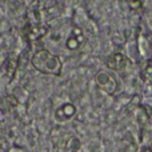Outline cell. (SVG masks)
Here are the masks:
<instances>
[{
  "label": "cell",
  "instance_id": "1",
  "mask_svg": "<svg viewBox=\"0 0 152 152\" xmlns=\"http://www.w3.org/2000/svg\"><path fill=\"white\" fill-rule=\"evenodd\" d=\"M31 63L36 71L45 75L59 76L61 72V68H63L60 58H58L56 55H52L47 50L36 51L31 59Z\"/></svg>",
  "mask_w": 152,
  "mask_h": 152
},
{
  "label": "cell",
  "instance_id": "2",
  "mask_svg": "<svg viewBox=\"0 0 152 152\" xmlns=\"http://www.w3.org/2000/svg\"><path fill=\"white\" fill-rule=\"evenodd\" d=\"M107 67L118 72H128L132 67V63L126 55L123 53H112L107 58Z\"/></svg>",
  "mask_w": 152,
  "mask_h": 152
},
{
  "label": "cell",
  "instance_id": "3",
  "mask_svg": "<svg viewBox=\"0 0 152 152\" xmlns=\"http://www.w3.org/2000/svg\"><path fill=\"white\" fill-rule=\"evenodd\" d=\"M95 80H96V84L99 86V88L103 89L105 94L113 95L118 91V81H116V79L113 77L110 72L100 71L99 74L96 75Z\"/></svg>",
  "mask_w": 152,
  "mask_h": 152
},
{
  "label": "cell",
  "instance_id": "4",
  "mask_svg": "<svg viewBox=\"0 0 152 152\" xmlns=\"http://www.w3.org/2000/svg\"><path fill=\"white\" fill-rule=\"evenodd\" d=\"M16 68H18V56L15 53H11L0 68V76L5 77L7 80H11L15 75Z\"/></svg>",
  "mask_w": 152,
  "mask_h": 152
},
{
  "label": "cell",
  "instance_id": "5",
  "mask_svg": "<svg viewBox=\"0 0 152 152\" xmlns=\"http://www.w3.org/2000/svg\"><path fill=\"white\" fill-rule=\"evenodd\" d=\"M75 112H76V108L72 104L67 103V104L61 105V107L56 111V119H58V120H60V121L69 120V119L75 115Z\"/></svg>",
  "mask_w": 152,
  "mask_h": 152
},
{
  "label": "cell",
  "instance_id": "6",
  "mask_svg": "<svg viewBox=\"0 0 152 152\" xmlns=\"http://www.w3.org/2000/svg\"><path fill=\"white\" fill-rule=\"evenodd\" d=\"M84 42V36H83V32L81 29L75 28L72 31V35L69 36V39L67 40V48L69 50H76V48L80 47V44Z\"/></svg>",
  "mask_w": 152,
  "mask_h": 152
},
{
  "label": "cell",
  "instance_id": "7",
  "mask_svg": "<svg viewBox=\"0 0 152 152\" xmlns=\"http://www.w3.org/2000/svg\"><path fill=\"white\" fill-rule=\"evenodd\" d=\"M45 34H47V27L42 26V24H35V26H32L31 29H29L28 37L31 40H37V39H42Z\"/></svg>",
  "mask_w": 152,
  "mask_h": 152
},
{
  "label": "cell",
  "instance_id": "8",
  "mask_svg": "<svg viewBox=\"0 0 152 152\" xmlns=\"http://www.w3.org/2000/svg\"><path fill=\"white\" fill-rule=\"evenodd\" d=\"M140 77L143 79V81L145 84L152 86V60H148L144 64V67L142 68V72H140Z\"/></svg>",
  "mask_w": 152,
  "mask_h": 152
},
{
  "label": "cell",
  "instance_id": "9",
  "mask_svg": "<svg viewBox=\"0 0 152 152\" xmlns=\"http://www.w3.org/2000/svg\"><path fill=\"white\" fill-rule=\"evenodd\" d=\"M128 4L131 5V8H134V10H137V8H140L143 5L142 1H128Z\"/></svg>",
  "mask_w": 152,
  "mask_h": 152
},
{
  "label": "cell",
  "instance_id": "10",
  "mask_svg": "<svg viewBox=\"0 0 152 152\" xmlns=\"http://www.w3.org/2000/svg\"><path fill=\"white\" fill-rule=\"evenodd\" d=\"M150 152H152V140H151V144H150Z\"/></svg>",
  "mask_w": 152,
  "mask_h": 152
}]
</instances>
